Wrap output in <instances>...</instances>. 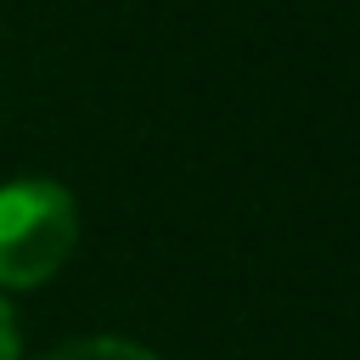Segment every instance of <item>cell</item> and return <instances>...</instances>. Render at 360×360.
<instances>
[{"instance_id": "2", "label": "cell", "mask_w": 360, "mask_h": 360, "mask_svg": "<svg viewBox=\"0 0 360 360\" xmlns=\"http://www.w3.org/2000/svg\"><path fill=\"white\" fill-rule=\"evenodd\" d=\"M45 360H158V354L129 343V338H73V343L51 349Z\"/></svg>"}, {"instance_id": "1", "label": "cell", "mask_w": 360, "mask_h": 360, "mask_svg": "<svg viewBox=\"0 0 360 360\" xmlns=\"http://www.w3.org/2000/svg\"><path fill=\"white\" fill-rule=\"evenodd\" d=\"M79 242V202L56 180H6L0 186V287L22 292L51 281Z\"/></svg>"}, {"instance_id": "3", "label": "cell", "mask_w": 360, "mask_h": 360, "mask_svg": "<svg viewBox=\"0 0 360 360\" xmlns=\"http://www.w3.org/2000/svg\"><path fill=\"white\" fill-rule=\"evenodd\" d=\"M0 360H17V315L6 298H0Z\"/></svg>"}]
</instances>
